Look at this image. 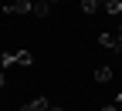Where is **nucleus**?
<instances>
[{
    "label": "nucleus",
    "instance_id": "nucleus-6",
    "mask_svg": "<svg viewBox=\"0 0 122 111\" xmlns=\"http://www.w3.org/2000/svg\"><path fill=\"white\" fill-rule=\"evenodd\" d=\"M98 4H102V0H81V10H85V13H95Z\"/></svg>",
    "mask_w": 122,
    "mask_h": 111
},
{
    "label": "nucleus",
    "instance_id": "nucleus-1",
    "mask_svg": "<svg viewBox=\"0 0 122 111\" xmlns=\"http://www.w3.org/2000/svg\"><path fill=\"white\" fill-rule=\"evenodd\" d=\"M0 64H4V67H14V64L27 67V64H30V54H27V51H7L4 57H0Z\"/></svg>",
    "mask_w": 122,
    "mask_h": 111
},
{
    "label": "nucleus",
    "instance_id": "nucleus-5",
    "mask_svg": "<svg viewBox=\"0 0 122 111\" xmlns=\"http://www.w3.org/2000/svg\"><path fill=\"white\" fill-rule=\"evenodd\" d=\"M34 13L37 17H48V0H34Z\"/></svg>",
    "mask_w": 122,
    "mask_h": 111
},
{
    "label": "nucleus",
    "instance_id": "nucleus-2",
    "mask_svg": "<svg viewBox=\"0 0 122 111\" xmlns=\"http://www.w3.org/2000/svg\"><path fill=\"white\" fill-rule=\"evenodd\" d=\"M98 44H102V47H109V51H122V37L115 34V30L102 34V37H98Z\"/></svg>",
    "mask_w": 122,
    "mask_h": 111
},
{
    "label": "nucleus",
    "instance_id": "nucleus-4",
    "mask_svg": "<svg viewBox=\"0 0 122 111\" xmlns=\"http://www.w3.org/2000/svg\"><path fill=\"white\" fill-rule=\"evenodd\" d=\"M95 81H98V84L112 81V67H98V71H95Z\"/></svg>",
    "mask_w": 122,
    "mask_h": 111
},
{
    "label": "nucleus",
    "instance_id": "nucleus-7",
    "mask_svg": "<svg viewBox=\"0 0 122 111\" xmlns=\"http://www.w3.org/2000/svg\"><path fill=\"white\" fill-rule=\"evenodd\" d=\"M4 81H7V77H4V67H0V84H4Z\"/></svg>",
    "mask_w": 122,
    "mask_h": 111
},
{
    "label": "nucleus",
    "instance_id": "nucleus-8",
    "mask_svg": "<svg viewBox=\"0 0 122 111\" xmlns=\"http://www.w3.org/2000/svg\"><path fill=\"white\" fill-rule=\"evenodd\" d=\"M115 34H119V37H122V24H119V30H115Z\"/></svg>",
    "mask_w": 122,
    "mask_h": 111
},
{
    "label": "nucleus",
    "instance_id": "nucleus-3",
    "mask_svg": "<svg viewBox=\"0 0 122 111\" xmlns=\"http://www.w3.org/2000/svg\"><path fill=\"white\" fill-rule=\"evenodd\" d=\"M4 10L7 13H27V10H34V0H10Z\"/></svg>",
    "mask_w": 122,
    "mask_h": 111
}]
</instances>
